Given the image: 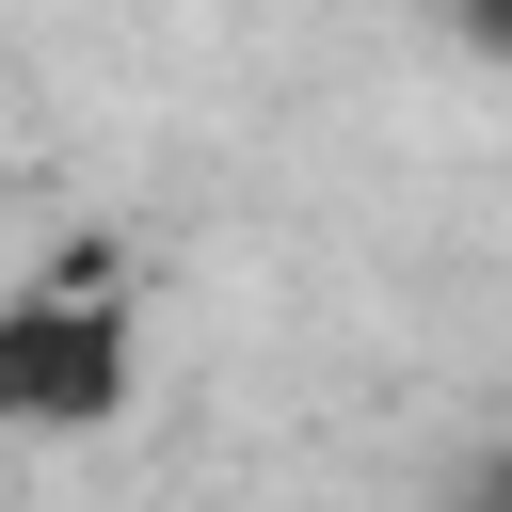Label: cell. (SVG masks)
Returning a JSON list of instances; mask_svg holds the SVG:
<instances>
[{
	"mask_svg": "<svg viewBox=\"0 0 512 512\" xmlns=\"http://www.w3.org/2000/svg\"><path fill=\"white\" fill-rule=\"evenodd\" d=\"M128 400V304L112 288H16L0 304V416H112Z\"/></svg>",
	"mask_w": 512,
	"mask_h": 512,
	"instance_id": "6da1fadb",
	"label": "cell"
}]
</instances>
